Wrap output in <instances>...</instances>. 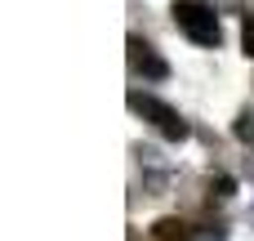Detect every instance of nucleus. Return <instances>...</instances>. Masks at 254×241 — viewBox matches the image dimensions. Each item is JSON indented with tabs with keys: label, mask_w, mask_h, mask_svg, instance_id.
Listing matches in <instances>:
<instances>
[{
	"label": "nucleus",
	"mask_w": 254,
	"mask_h": 241,
	"mask_svg": "<svg viewBox=\"0 0 254 241\" xmlns=\"http://www.w3.org/2000/svg\"><path fill=\"white\" fill-rule=\"evenodd\" d=\"M174 22H179V31H183L192 45H201V49H214V45L223 40L219 13H214L205 0H174Z\"/></svg>",
	"instance_id": "nucleus-1"
},
{
	"label": "nucleus",
	"mask_w": 254,
	"mask_h": 241,
	"mask_svg": "<svg viewBox=\"0 0 254 241\" xmlns=\"http://www.w3.org/2000/svg\"><path fill=\"white\" fill-rule=\"evenodd\" d=\"M129 107H134L143 121H152L165 139H174V143H183V139H188V121H183L170 103H161L156 94H138V89H134V94H129Z\"/></svg>",
	"instance_id": "nucleus-2"
},
{
	"label": "nucleus",
	"mask_w": 254,
	"mask_h": 241,
	"mask_svg": "<svg viewBox=\"0 0 254 241\" xmlns=\"http://www.w3.org/2000/svg\"><path fill=\"white\" fill-rule=\"evenodd\" d=\"M125 45H129V67H134V72H143L147 80H165V76H170L165 58H161V54H156V49H152L143 36H129Z\"/></svg>",
	"instance_id": "nucleus-3"
},
{
	"label": "nucleus",
	"mask_w": 254,
	"mask_h": 241,
	"mask_svg": "<svg viewBox=\"0 0 254 241\" xmlns=\"http://www.w3.org/2000/svg\"><path fill=\"white\" fill-rule=\"evenodd\" d=\"M152 237L156 241H192V233H188L183 219H161V224L152 228Z\"/></svg>",
	"instance_id": "nucleus-4"
},
{
	"label": "nucleus",
	"mask_w": 254,
	"mask_h": 241,
	"mask_svg": "<svg viewBox=\"0 0 254 241\" xmlns=\"http://www.w3.org/2000/svg\"><path fill=\"white\" fill-rule=\"evenodd\" d=\"M237 139L254 148V112H241V116H237Z\"/></svg>",
	"instance_id": "nucleus-5"
},
{
	"label": "nucleus",
	"mask_w": 254,
	"mask_h": 241,
	"mask_svg": "<svg viewBox=\"0 0 254 241\" xmlns=\"http://www.w3.org/2000/svg\"><path fill=\"white\" fill-rule=\"evenodd\" d=\"M241 49L254 58V13H246V22H241Z\"/></svg>",
	"instance_id": "nucleus-6"
},
{
	"label": "nucleus",
	"mask_w": 254,
	"mask_h": 241,
	"mask_svg": "<svg viewBox=\"0 0 254 241\" xmlns=\"http://www.w3.org/2000/svg\"><path fill=\"white\" fill-rule=\"evenodd\" d=\"M205 241H223V237H205Z\"/></svg>",
	"instance_id": "nucleus-7"
}]
</instances>
